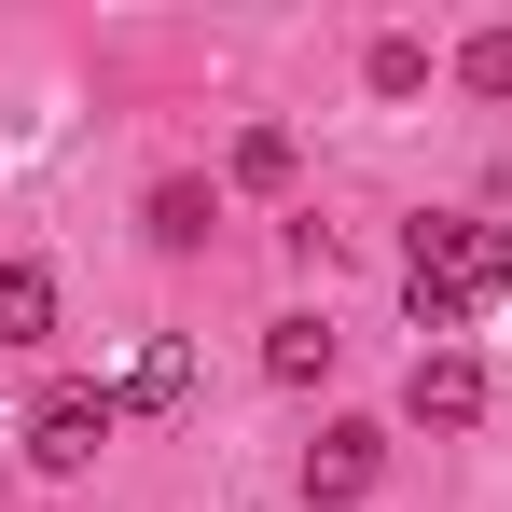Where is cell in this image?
Wrapping results in <instances>:
<instances>
[{"instance_id": "obj_1", "label": "cell", "mask_w": 512, "mask_h": 512, "mask_svg": "<svg viewBox=\"0 0 512 512\" xmlns=\"http://www.w3.org/2000/svg\"><path fill=\"white\" fill-rule=\"evenodd\" d=\"M402 291H416L429 346H457V333H471V305H499V291H512V236H499V222H471V208H429L416 236H402Z\"/></svg>"}, {"instance_id": "obj_2", "label": "cell", "mask_w": 512, "mask_h": 512, "mask_svg": "<svg viewBox=\"0 0 512 512\" xmlns=\"http://www.w3.org/2000/svg\"><path fill=\"white\" fill-rule=\"evenodd\" d=\"M111 429H125V388H42V402H28V457H42V471H97Z\"/></svg>"}, {"instance_id": "obj_3", "label": "cell", "mask_w": 512, "mask_h": 512, "mask_svg": "<svg viewBox=\"0 0 512 512\" xmlns=\"http://www.w3.org/2000/svg\"><path fill=\"white\" fill-rule=\"evenodd\" d=\"M402 416L457 443V429L485 416V360H471V346H416V374H402Z\"/></svg>"}, {"instance_id": "obj_4", "label": "cell", "mask_w": 512, "mask_h": 512, "mask_svg": "<svg viewBox=\"0 0 512 512\" xmlns=\"http://www.w3.org/2000/svg\"><path fill=\"white\" fill-rule=\"evenodd\" d=\"M374 471H388V429L333 416L319 443H305V512H346V499H374Z\"/></svg>"}, {"instance_id": "obj_5", "label": "cell", "mask_w": 512, "mask_h": 512, "mask_svg": "<svg viewBox=\"0 0 512 512\" xmlns=\"http://www.w3.org/2000/svg\"><path fill=\"white\" fill-rule=\"evenodd\" d=\"M42 333H56V263L14 250L0 263V346H42Z\"/></svg>"}, {"instance_id": "obj_6", "label": "cell", "mask_w": 512, "mask_h": 512, "mask_svg": "<svg viewBox=\"0 0 512 512\" xmlns=\"http://www.w3.org/2000/svg\"><path fill=\"white\" fill-rule=\"evenodd\" d=\"M139 222H153V250H208L222 194H208V180H153V208H139Z\"/></svg>"}, {"instance_id": "obj_7", "label": "cell", "mask_w": 512, "mask_h": 512, "mask_svg": "<svg viewBox=\"0 0 512 512\" xmlns=\"http://www.w3.org/2000/svg\"><path fill=\"white\" fill-rule=\"evenodd\" d=\"M139 402H153V416H167V402H194V346H180V333H153V346H139V374H125V416H139Z\"/></svg>"}, {"instance_id": "obj_8", "label": "cell", "mask_w": 512, "mask_h": 512, "mask_svg": "<svg viewBox=\"0 0 512 512\" xmlns=\"http://www.w3.org/2000/svg\"><path fill=\"white\" fill-rule=\"evenodd\" d=\"M291 167H305L291 125H236V194H291Z\"/></svg>"}, {"instance_id": "obj_9", "label": "cell", "mask_w": 512, "mask_h": 512, "mask_svg": "<svg viewBox=\"0 0 512 512\" xmlns=\"http://www.w3.org/2000/svg\"><path fill=\"white\" fill-rule=\"evenodd\" d=\"M263 374H277V388H319V374H333V333H319V319H277V333H263Z\"/></svg>"}, {"instance_id": "obj_10", "label": "cell", "mask_w": 512, "mask_h": 512, "mask_svg": "<svg viewBox=\"0 0 512 512\" xmlns=\"http://www.w3.org/2000/svg\"><path fill=\"white\" fill-rule=\"evenodd\" d=\"M360 84H374V97H416V84H429V42H402V28H388V42L360 56Z\"/></svg>"}, {"instance_id": "obj_11", "label": "cell", "mask_w": 512, "mask_h": 512, "mask_svg": "<svg viewBox=\"0 0 512 512\" xmlns=\"http://www.w3.org/2000/svg\"><path fill=\"white\" fill-rule=\"evenodd\" d=\"M457 84H471V97H512V28H471V42H457Z\"/></svg>"}]
</instances>
